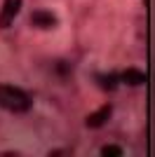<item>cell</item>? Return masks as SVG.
<instances>
[{"instance_id":"1","label":"cell","mask_w":155,"mask_h":157,"mask_svg":"<svg viewBox=\"0 0 155 157\" xmlns=\"http://www.w3.org/2000/svg\"><path fill=\"white\" fill-rule=\"evenodd\" d=\"M31 105L33 98L28 92L12 85H0V108H5L10 113H26L31 110Z\"/></svg>"},{"instance_id":"7","label":"cell","mask_w":155,"mask_h":157,"mask_svg":"<svg viewBox=\"0 0 155 157\" xmlns=\"http://www.w3.org/2000/svg\"><path fill=\"white\" fill-rule=\"evenodd\" d=\"M101 155H106V157H122V148H120V145H103Z\"/></svg>"},{"instance_id":"5","label":"cell","mask_w":155,"mask_h":157,"mask_svg":"<svg viewBox=\"0 0 155 157\" xmlns=\"http://www.w3.org/2000/svg\"><path fill=\"white\" fill-rule=\"evenodd\" d=\"M120 82H125V85H129V87H139V85L146 82V75H143L139 68H127V71L120 75Z\"/></svg>"},{"instance_id":"4","label":"cell","mask_w":155,"mask_h":157,"mask_svg":"<svg viewBox=\"0 0 155 157\" xmlns=\"http://www.w3.org/2000/svg\"><path fill=\"white\" fill-rule=\"evenodd\" d=\"M108 120H110V105H103L97 113L87 115V127H92V129H94V127H103Z\"/></svg>"},{"instance_id":"6","label":"cell","mask_w":155,"mask_h":157,"mask_svg":"<svg viewBox=\"0 0 155 157\" xmlns=\"http://www.w3.org/2000/svg\"><path fill=\"white\" fill-rule=\"evenodd\" d=\"M117 82H120V78H117L115 73H110V75H101V78H99V85H101L103 89H115Z\"/></svg>"},{"instance_id":"3","label":"cell","mask_w":155,"mask_h":157,"mask_svg":"<svg viewBox=\"0 0 155 157\" xmlns=\"http://www.w3.org/2000/svg\"><path fill=\"white\" fill-rule=\"evenodd\" d=\"M31 24L38 28H54L57 26V17L52 12H47V10H38V12L31 14Z\"/></svg>"},{"instance_id":"2","label":"cell","mask_w":155,"mask_h":157,"mask_svg":"<svg viewBox=\"0 0 155 157\" xmlns=\"http://www.w3.org/2000/svg\"><path fill=\"white\" fill-rule=\"evenodd\" d=\"M21 2L24 0H5L2 7H0V28H10L12 21L17 19V14L21 10Z\"/></svg>"}]
</instances>
